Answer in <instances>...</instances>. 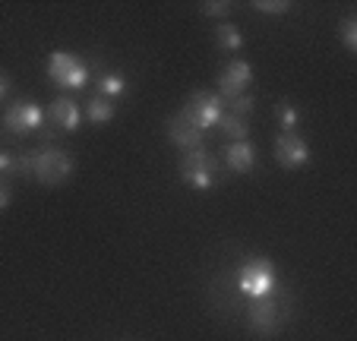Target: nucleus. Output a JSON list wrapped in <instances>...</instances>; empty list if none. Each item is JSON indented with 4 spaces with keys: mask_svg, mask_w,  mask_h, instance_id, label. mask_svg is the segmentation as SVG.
Listing matches in <instances>:
<instances>
[{
    "mask_svg": "<svg viewBox=\"0 0 357 341\" xmlns=\"http://www.w3.org/2000/svg\"><path fill=\"white\" fill-rule=\"evenodd\" d=\"M20 165L22 171H29L35 181L47 183V187H57V183L70 181V174H73V158L57 146H45L32 155H22Z\"/></svg>",
    "mask_w": 357,
    "mask_h": 341,
    "instance_id": "1",
    "label": "nucleus"
},
{
    "mask_svg": "<svg viewBox=\"0 0 357 341\" xmlns=\"http://www.w3.org/2000/svg\"><path fill=\"white\" fill-rule=\"evenodd\" d=\"M275 288H278L275 262L266 259V256H250V259H243V266L237 268V291H241L247 301L269 297V294H275Z\"/></svg>",
    "mask_w": 357,
    "mask_h": 341,
    "instance_id": "2",
    "label": "nucleus"
},
{
    "mask_svg": "<svg viewBox=\"0 0 357 341\" xmlns=\"http://www.w3.org/2000/svg\"><path fill=\"white\" fill-rule=\"evenodd\" d=\"M47 76L54 86L67 89V92H79L89 86V63L70 51H54L47 57Z\"/></svg>",
    "mask_w": 357,
    "mask_h": 341,
    "instance_id": "3",
    "label": "nucleus"
},
{
    "mask_svg": "<svg viewBox=\"0 0 357 341\" xmlns=\"http://www.w3.org/2000/svg\"><path fill=\"white\" fill-rule=\"evenodd\" d=\"M183 117H187L190 123H193L199 133H206V130L218 127V121H222L225 114V98L218 92H193L190 95V101L183 105Z\"/></svg>",
    "mask_w": 357,
    "mask_h": 341,
    "instance_id": "4",
    "label": "nucleus"
},
{
    "mask_svg": "<svg viewBox=\"0 0 357 341\" xmlns=\"http://www.w3.org/2000/svg\"><path fill=\"white\" fill-rule=\"evenodd\" d=\"M247 326L257 335H275L282 328V297H278V291L269 297H259V301H250Z\"/></svg>",
    "mask_w": 357,
    "mask_h": 341,
    "instance_id": "5",
    "label": "nucleus"
},
{
    "mask_svg": "<svg viewBox=\"0 0 357 341\" xmlns=\"http://www.w3.org/2000/svg\"><path fill=\"white\" fill-rule=\"evenodd\" d=\"M45 117H47V111L41 105H35V101H16V105H10L7 114H3V127L16 136H29V133H35V130H41Z\"/></svg>",
    "mask_w": 357,
    "mask_h": 341,
    "instance_id": "6",
    "label": "nucleus"
},
{
    "mask_svg": "<svg viewBox=\"0 0 357 341\" xmlns=\"http://www.w3.org/2000/svg\"><path fill=\"white\" fill-rule=\"evenodd\" d=\"M313 158L310 146L301 139L297 133H278L275 139V161L282 167H288V171H301V167H307Z\"/></svg>",
    "mask_w": 357,
    "mask_h": 341,
    "instance_id": "7",
    "label": "nucleus"
},
{
    "mask_svg": "<svg viewBox=\"0 0 357 341\" xmlns=\"http://www.w3.org/2000/svg\"><path fill=\"white\" fill-rule=\"evenodd\" d=\"M253 86V67L247 61H231L228 67L218 73V95L225 101L237 98V95H247V89Z\"/></svg>",
    "mask_w": 357,
    "mask_h": 341,
    "instance_id": "8",
    "label": "nucleus"
},
{
    "mask_svg": "<svg viewBox=\"0 0 357 341\" xmlns=\"http://www.w3.org/2000/svg\"><path fill=\"white\" fill-rule=\"evenodd\" d=\"M47 117L54 121V127H61L63 133H76V130L82 127V111H79V105H76L70 95H61V98H54L51 101V107H47Z\"/></svg>",
    "mask_w": 357,
    "mask_h": 341,
    "instance_id": "9",
    "label": "nucleus"
},
{
    "mask_svg": "<svg viewBox=\"0 0 357 341\" xmlns=\"http://www.w3.org/2000/svg\"><path fill=\"white\" fill-rule=\"evenodd\" d=\"M168 139L174 142L181 152H193V149H202V133L187 121V117H183V114H174V117L168 121Z\"/></svg>",
    "mask_w": 357,
    "mask_h": 341,
    "instance_id": "10",
    "label": "nucleus"
},
{
    "mask_svg": "<svg viewBox=\"0 0 357 341\" xmlns=\"http://www.w3.org/2000/svg\"><path fill=\"white\" fill-rule=\"evenodd\" d=\"M225 161L234 174H250L257 167V149L250 146V139H241V142H231L225 149Z\"/></svg>",
    "mask_w": 357,
    "mask_h": 341,
    "instance_id": "11",
    "label": "nucleus"
},
{
    "mask_svg": "<svg viewBox=\"0 0 357 341\" xmlns=\"http://www.w3.org/2000/svg\"><path fill=\"white\" fill-rule=\"evenodd\" d=\"M181 171H212V174H218V161L206 149H193V152L181 155Z\"/></svg>",
    "mask_w": 357,
    "mask_h": 341,
    "instance_id": "12",
    "label": "nucleus"
},
{
    "mask_svg": "<svg viewBox=\"0 0 357 341\" xmlns=\"http://www.w3.org/2000/svg\"><path fill=\"white\" fill-rule=\"evenodd\" d=\"M82 117H86L89 123H95V127H101V123H111L114 121V101L101 98V95H95V98H89L86 111H82Z\"/></svg>",
    "mask_w": 357,
    "mask_h": 341,
    "instance_id": "13",
    "label": "nucleus"
},
{
    "mask_svg": "<svg viewBox=\"0 0 357 341\" xmlns=\"http://www.w3.org/2000/svg\"><path fill=\"white\" fill-rule=\"evenodd\" d=\"M127 79H123L121 73H101L98 76V95L101 98H108V101H117V98H123V95H127Z\"/></svg>",
    "mask_w": 357,
    "mask_h": 341,
    "instance_id": "14",
    "label": "nucleus"
},
{
    "mask_svg": "<svg viewBox=\"0 0 357 341\" xmlns=\"http://www.w3.org/2000/svg\"><path fill=\"white\" fill-rule=\"evenodd\" d=\"M275 121H278L282 133H297V127H301V111H297V105H291V101H278Z\"/></svg>",
    "mask_w": 357,
    "mask_h": 341,
    "instance_id": "15",
    "label": "nucleus"
},
{
    "mask_svg": "<svg viewBox=\"0 0 357 341\" xmlns=\"http://www.w3.org/2000/svg\"><path fill=\"white\" fill-rule=\"evenodd\" d=\"M218 127H222V130H225V136H228V139H234V142H241V139H247V136H250V123H247V117H237V114H231V111H225V114H222Z\"/></svg>",
    "mask_w": 357,
    "mask_h": 341,
    "instance_id": "16",
    "label": "nucleus"
},
{
    "mask_svg": "<svg viewBox=\"0 0 357 341\" xmlns=\"http://www.w3.org/2000/svg\"><path fill=\"white\" fill-rule=\"evenodd\" d=\"M215 45L222 47V51H241V47H243L241 29H237L234 22H222V26L215 29Z\"/></svg>",
    "mask_w": 357,
    "mask_h": 341,
    "instance_id": "17",
    "label": "nucleus"
},
{
    "mask_svg": "<svg viewBox=\"0 0 357 341\" xmlns=\"http://www.w3.org/2000/svg\"><path fill=\"white\" fill-rule=\"evenodd\" d=\"M181 177H183V181H187L193 190H202V193L215 187V174H212V171H181Z\"/></svg>",
    "mask_w": 357,
    "mask_h": 341,
    "instance_id": "18",
    "label": "nucleus"
},
{
    "mask_svg": "<svg viewBox=\"0 0 357 341\" xmlns=\"http://www.w3.org/2000/svg\"><path fill=\"white\" fill-rule=\"evenodd\" d=\"M342 45L348 54H357V16H344L342 20Z\"/></svg>",
    "mask_w": 357,
    "mask_h": 341,
    "instance_id": "19",
    "label": "nucleus"
},
{
    "mask_svg": "<svg viewBox=\"0 0 357 341\" xmlns=\"http://www.w3.org/2000/svg\"><path fill=\"white\" fill-rule=\"evenodd\" d=\"M253 10L266 16H284L291 10L288 0H253Z\"/></svg>",
    "mask_w": 357,
    "mask_h": 341,
    "instance_id": "20",
    "label": "nucleus"
},
{
    "mask_svg": "<svg viewBox=\"0 0 357 341\" xmlns=\"http://www.w3.org/2000/svg\"><path fill=\"white\" fill-rule=\"evenodd\" d=\"M253 107H257V98H253V95H237V98H231L228 105H225V111H231V114H237V117H247L250 111H253Z\"/></svg>",
    "mask_w": 357,
    "mask_h": 341,
    "instance_id": "21",
    "label": "nucleus"
},
{
    "mask_svg": "<svg viewBox=\"0 0 357 341\" xmlns=\"http://www.w3.org/2000/svg\"><path fill=\"white\" fill-rule=\"evenodd\" d=\"M0 171H3V174H20V171H22L20 158H16V155H10V152H0Z\"/></svg>",
    "mask_w": 357,
    "mask_h": 341,
    "instance_id": "22",
    "label": "nucleus"
},
{
    "mask_svg": "<svg viewBox=\"0 0 357 341\" xmlns=\"http://www.w3.org/2000/svg\"><path fill=\"white\" fill-rule=\"evenodd\" d=\"M202 16H228L231 13V3H225V0H218V3H212V0H209V3H202Z\"/></svg>",
    "mask_w": 357,
    "mask_h": 341,
    "instance_id": "23",
    "label": "nucleus"
},
{
    "mask_svg": "<svg viewBox=\"0 0 357 341\" xmlns=\"http://www.w3.org/2000/svg\"><path fill=\"white\" fill-rule=\"evenodd\" d=\"M7 95H10V76H7V73H0V101L7 98Z\"/></svg>",
    "mask_w": 357,
    "mask_h": 341,
    "instance_id": "24",
    "label": "nucleus"
},
{
    "mask_svg": "<svg viewBox=\"0 0 357 341\" xmlns=\"http://www.w3.org/2000/svg\"><path fill=\"white\" fill-rule=\"evenodd\" d=\"M10 206V190H0V212Z\"/></svg>",
    "mask_w": 357,
    "mask_h": 341,
    "instance_id": "25",
    "label": "nucleus"
},
{
    "mask_svg": "<svg viewBox=\"0 0 357 341\" xmlns=\"http://www.w3.org/2000/svg\"><path fill=\"white\" fill-rule=\"evenodd\" d=\"M0 190H3V183H0Z\"/></svg>",
    "mask_w": 357,
    "mask_h": 341,
    "instance_id": "26",
    "label": "nucleus"
}]
</instances>
